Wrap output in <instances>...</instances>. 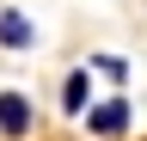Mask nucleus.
Masks as SVG:
<instances>
[{
    "label": "nucleus",
    "instance_id": "nucleus-1",
    "mask_svg": "<svg viewBox=\"0 0 147 141\" xmlns=\"http://www.w3.org/2000/svg\"><path fill=\"white\" fill-rule=\"evenodd\" d=\"M31 135H37V98L0 86V141H31Z\"/></svg>",
    "mask_w": 147,
    "mask_h": 141
},
{
    "label": "nucleus",
    "instance_id": "nucleus-2",
    "mask_svg": "<svg viewBox=\"0 0 147 141\" xmlns=\"http://www.w3.org/2000/svg\"><path fill=\"white\" fill-rule=\"evenodd\" d=\"M129 123H135V104H129L123 92H110V98H92V111H86V135L117 141V135H129Z\"/></svg>",
    "mask_w": 147,
    "mask_h": 141
},
{
    "label": "nucleus",
    "instance_id": "nucleus-3",
    "mask_svg": "<svg viewBox=\"0 0 147 141\" xmlns=\"http://www.w3.org/2000/svg\"><path fill=\"white\" fill-rule=\"evenodd\" d=\"M0 49H12V55H31L37 49V25L18 6H6V0H0Z\"/></svg>",
    "mask_w": 147,
    "mask_h": 141
},
{
    "label": "nucleus",
    "instance_id": "nucleus-4",
    "mask_svg": "<svg viewBox=\"0 0 147 141\" xmlns=\"http://www.w3.org/2000/svg\"><path fill=\"white\" fill-rule=\"evenodd\" d=\"M92 111V67H67L61 74V117H86Z\"/></svg>",
    "mask_w": 147,
    "mask_h": 141
},
{
    "label": "nucleus",
    "instance_id": "nucleus-5",
    "mask_svg": "<svg viewBox=\"0 0 147 141\" xmlns=\"http://www.w3.org/2000/svg\"><path fill=\"white\" fill-rule=\"evenodd\" d=\"M86 67H92V74H104V80H117V86L129 80V61H123V55H86Z\"/></svg>",
    "mask_w": 147,
    "mask_h": 141
}]
</instances>
